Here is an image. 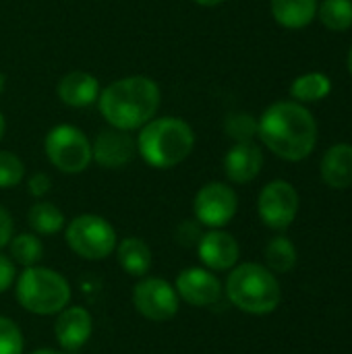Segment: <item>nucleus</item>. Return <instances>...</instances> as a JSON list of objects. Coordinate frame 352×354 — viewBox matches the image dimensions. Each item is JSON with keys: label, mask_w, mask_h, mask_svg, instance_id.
Masks as SVG:
<instances>
[{"label": "nucleus", "mask_w": 352, "mask_h": 354, "mask_svg": "<svg viewBox=\"0 0 352 354\" xmlns=\"http://www.w3.org/2000/svg\"><path fill=\"white\" fill-rule=\"evenodd\" d=\"M297 266V247L286 236H274L266 247V268L274 274H288Z\"/></svg>", "instance_id": "5701e85b"}, {"label": "nucleus", "mask_w": 352, "mask_h": 354, "mask_svg": "<svg viewBox=\"0 0 352 354\" xmlns=\"http://www.w3.org/2000/svg\"><path fill=\"white\" fill-rule=\"evenodd\" d=\"M162 104L160 85L145 75H129L108 83L98 97L104 120L120 131H137L156 118Z\"/></svg>", "instance_id": "f03ea898"}, {"label": "nucleus", "mask_w": 352, "mask_h": 354, "mask_svg": "<svg viewBox=\"0 0 352 354\" xmlns=\"http://www.w3.org/2000/svg\"><path fill=\"white\" fill-rule=\"evenodd\" d=\"M261 143L282 160L301 162L317 143L313 114L297 102H276L259 118Z\"/></svg>", "instance_id": "f257e3e1"}, {"label": "nucleus", "mask_w": 352, "mask_h": 354, "mask_svg": "<svg viewBox=\"0 0 352 354\" xmlns=\"http://www.w3.org/2000/svg\"><path fill=\"white\" fill-rule=\"evenodd\" d=\"M272 17L286 29L307 27L317 15V0H272Z\"/></svg>", "instance_id": "6ab92c4d"}, {"label": "nucleus", "mask_w": 352, "mask_h": 354, "mask_svg": "<svg viewBox=\"0 0 352 354\" xmlns=\"http://www.w3.org/2000/svg\"><path fill=\"white\" fill-rule=\"evenodd\" d=\"M133 305L139 315L149 322L164 324L176 317L180 309V299L174 284L164 278L143 276L133 288Z\"/></svg>", "instance_id": "6e6552de"}, {"label": "nucleus", "mask_w": 352, "mask_h": 354, "mask_svg": "<svg viewBox=\"0 0 352 354\" xmlns=\"http://www.w3.org/2000/svg\"><path fill=\"white\" fill-rule=\"evenodd\" d=\"M317 15L328 29L344 31L352 25V0H324Z\"/></svg>", "instance_id": "b1692460"}, {"label": "nucleus", "mask_w": 352, "mask_h": 354, "mask_svg": "<svg viewBox=\"0 0 352 354\" xmlns=\"http://www.w3.org/2000/svg\"><path fill=\"white\" fill-rule=\"evenodd\" d=\"M8 249H10V259L15 261V266L21 268L37 266L44 259V245L33 232H21L17 236L12 234Z\"/></svg>", "instance_id": "4be33fe9"}, {"label": "nucleus", "mask_w": 352, "mask_h": 354, "mask_svg": "<svg viewBox=\"0 0 352 354\" xmlns=\"http://www.w3.org/2000/svg\"><path fill=\"white\" fill-rule=\"evenodd\" d=\"M116 259L124 274L133 278H143L149 274L154 266V253L149 245L139 236H127L116 245Z\"/></svg>", "instance_id": "a211bd4d"}, {"label": "nucleus", "mask_w": 352, "mask_h": 354, "mask_svg": "<svg viewBox=\"0 0 352 354\" xmlns=\"http://www.w3.org/2000/svg\"><path fill=\"white\" fill-rule=\"evenodd\" d=\"M261 222L272 230H286L299 214V193L286 180L268 183L257 199Z\"/></svg>", "instance_id": "9d476101"}, {"label": "nucleus", "mask_w": 352, "mask_h": 354, "mask_svg": "<svg viewBox=\"0 0 352 354\" xmlns=\"http://www.w3.org/2000/svg\"><path fill=\"white\" fill-rule=\"evenodd\" d=\"M15 297L27 313L50 317L68 307L73 292L68 280L60 272L44 266H31L23 268L15 280Z\"/></svg>", "instance_id": "39448f33"}, {"label": "nucleus", "mask_w": 352, "mask_h": 354, "mask_svg": "<svg viewBox=\"0 0 352 354\" xmlns=\"http://www.w3.org/2000/svg\"><path fill=\"white\" fill-rule=\"evenodd\" d=\"M195 147V133L189 122L176 116L151 118L137 135V153L158 170L183 164Z\"/></svg>", "instance_id": "7ed1b4c3"}, {"label": "nucleus", "mask_w": 352, "mask_h": 354, "mask_svg": "<svg viewBox=\"0 0 352 354\" xmlns=\"http://www.w3.org/2000/svg\"><path fill=\"white\" fill-rule=\"evenodd\" d=\"M322 178L332 189H349L352 185V145L336 143L322 160Z\"/></svg>", "instance_id": "f3484780"}, {"label": "nucleus", "mask_w": 352, "mask_h": 354, "mask_svg": "<svg viewBox=\"0 0 352 354\" xmlns=\"http://www.w3.org/2000/svg\"><path fill=\"white\" fill-rule=\"evenodd\" d=\"M135 153H137V141L131 137L129 131L108 127L100 131L91 141L93 162L106 170H118L129 166Z\"/></svg>", "instance_id": "f8f14e48"}, {"label": "nucleus", "mask_w": 352, "mask_h": 354, "mask_svg": "<svg viewBox=\"0 0 352 354\" xmlns=\"http://www.w3.org/2000/svg\"><path fill=\"white\" fill-rule=\"evenodd\" d=\"M257 129H259V120L249 112H232L224 120V131L234 143L253 141L257 137Z\"/></svg>", "instance_id": "393cba45"}, {"label": "nucleus", "mask_w": 352, "mask_h": 354, "mask_svg": "<svg viewBox=\"0 0 352 354\" xmlns=\"http://www.w3.org/2000/svg\"><path fill=\"white\" fill-rule=\"evenodd\" d=\"M64 228V241L68 249L85 261H102L116 251V230L98 214H81Z\"/></svg>", "instance_id": "423d86ee"}, {"label": "nucleus", "mask_w": 352, "mask_h": 354, "mask_svg": "<svg viewBox=\"0 0 352 354\" xmlns=\"http://www.w3.org/2000/svg\"><path fill=\"white\" fill-rule=\"evenodd\" d=\"M93 334V317L85 307H64L54 322V338L64 353L83 348Z\"/></svg>", "instance_id": "4468645a"}, {"label": "nucleus", "mask_w": 352, "mask_h": 354, "mask_svg": "<svg viewBox=\"0 0 352 354\" xmlns=\"http://www.w3.org/2000/svg\"><path fill=\"white\" fill-rule=\"evenodd\" d=\"M25 176L23 160L6 149H0V189H15Z\"/></svg>", "instance_id": "a878e982"}, {"label": "nucleus", "mask_w": 352, "mask_h": 354, "mask_svg": "<svg viewBox=\"0 0 352 354\" xmlns=\"http://www.w3.org/2000/svg\"><path fill=\"white\" fill-rule=\"evenodd\" d=\"M195 247L199 261L212 272H230L239 263V243L230 232L222 228H210L205 234H201Z\"/></svg>", "instance_id": "ddd939ff"}, {"label": "nucleus", "mask_w": 352, "mask_h": 354, "mask_svg": "<svg viewBox=\"0 0 352 354\" xmlns=\"http://www.w3.org/2000/svg\"><path fill=\"white\" fill-rule=\"evenodd\" d=\"M17 280V266L10 257L0 253V295L6 292Z\"/></svg>", "instance_id": "c85d7f7f"}, {"label": "nucleus", "mask_w": 352, "mask_h": 354, "mask_svg": "<svg viewBox=\"0 0 352 354\" xmlns=\"http://www.w3.org/2000/svg\"><path fill=\"white\" fill-rule=\"evenodd\" d=\"M25 338L21 328L10 319L0 315V354H23Z\"/></svg>", "instance_id": "bb28decb"}, {"label": "nucleus", "mask_w": 352, "mask_h": 354, "mask_svg": "<svg viewBox=\"0 0 352 354\" xmlns=\"http://www.w3.org/2000/svg\"><path fill=\"white\" fill-rule=\"evenodd\" d=\"M199 222H183L176 230V241L180 245H197V241L201 239V232H199Z\"/></svg>", "instance_id": "c756f323"}, {"label": "nucleus", "mask_w": 352, "mask_h": 354, "mask_svg": "<svg viewBox=\"0 0 352 354\" xmlns=\"http://www.w3.org/2000/svg\"><path fill=\"white\" fill-rule=\"evenodd\" d=\"M27 224L33 230V234L50 236V234H58L60 230H64L66 218L62 209L54 205L52 201H37L27 212Z\"/></svg>", "instance_id": "aec40b11"}, {"label": "nucleus", "mask_w": 352, "mask_h": 354, "mask_svg": "<svg viewBox=\"0 0 352 354\" xmlns=\"http://www.w3.org/2000/svg\"><path fill=\"white\" fill-rule=\"evenodd\" d=\"M263 168V153L255 141L234 143L224 156V172L230 183L247 185L259 176Z\"/></svg>", "instance_id": "2eb2a0df"}, {"label": "nucleus", "mask_w": 352, "mask_h": 354, "mask_svg": "<svg viewBox=\"0 0 352 354\" xmlns=\"http://www.w3.org/2000/svg\"><path fill=\"white\" fill-rule=\"evenodd\" d=\"M100 91L102 85L98 77L85 71H71L56 85V93L60 102L71 108H87L91 104H98Z\"/></svg>", "instance_id": "dca6fc26"}, {"label": "nucleus", "mask_w": 352, "mask_h": 354, "mask_svg": "<svg viewBox=\"0 0 352 354\" xmlns=\"http://www.w3.org/2000/svg\"><path fill=\"white\" fill-rule=\"evenodd\" d=\"M50 189H52V178L46 172H35L27 180V191L35 199H44L50 193Z\"/></svg>", "instance_id": "cd10ccee"}, {"label": "nucleus", "mask_w": 352, "mask_h": 354, "mask_svg": "<svg viewBox=\"0 0 352 354\" xmlns=\"http://www.w3.org/2000/svg\"><path fill=\"white\" fill-rule=\"evenodd\" d=\"M332 91V81L324 73H307L293 81L290 93L299 102H319Z\"/></svg>", "instance_id": "412c9836"}, {"label": "nucleus", "mask_w": 352, "mask_h": 354, "mask_svg": "<svg viewBox=\"0 0 352 354\" xmlns=\"http://www.w3.org/2000/svg\"><path fill=\"white\" fill-rule=\"evenodd\" d=\"M4 83H6V77H4L2 71H0V93H2V89H4Z\"/></svg>", "instance_id": "f704fd0d"}, {"label": "nucleus", "mask_w": 352, "mask_h": 354, "mask_svg": "<svg viewBox=\"0 0 352 354\" xmlns=\"http://www.w3.org/2000/svg\"><path fill=\"white\" fill-rule=\"evenodd\" d=\"M224 292L239 311L249 315H270L282 301L276 274L261 263L234 266L226 278Z\"/></svg>", "instance_id": "20e7f679"}, {"label": "nucleus", "mask_w": 352, "mask_h": 354, "mask_svg": "<svg viewBox=\"0 0 352 354\" xmlns=\"http://www.w3.org/2000/svg\"><path fill=\"white\" fill-rule=\"evenodd\" d=\"M193 2L199 4V6H218V4H222L226 0H193Z\"/></svg>", "instance_id": "2f4dec72"}, {"label": "nucleus", "mask_w": 352, "mask_h": 354, "mask_svg": "<svg viewBox=\"0 0 352 354\" xmlns=\"http://www.w3.org/2000/svg\"><path fill=\"white\" fill-rule=\"evenodd\" d=\"M4 131H6V120H4V114L0 112V141L4 137Z\"/></svg>", "instance_id": "72a5a7b5"}, {"label": "nucleus", "mask_w": 352, "mask_h": 354, "mask_svg": "<svg viewBox=\"0 0 352 354\" xmlns=\"http://www.w3.org/2000/svg\"><path fill=\"white\" fill-rule=\"evenodd\" d=\"M349 71L352 73V48H351V52H349Z\"/></svg>", "instance_id": "c9c22d12"}, {"label": "nucleus", "mask_w": 352, "mask_h": 354, "mask_svg": "<svg viewBox=\"0 0 352 354\" xmlns=\"http://www.w3.org/2000/svg\"><path fill=\"white\" fill-rule=\"evenodd\" d=\"M12 230H15V224H12V218L10 214L0 205V249L6 247L12 239Z\"/></svg>", "instance_id": "7c9ffc66"}, {"label": "nucleus", "mask_w": 352, "mask_h": 354, "mask_svg": "<svg viewBox=\"0 0 352 354\" xmlns=\"http://www.w3.org/2000/svg\"><path fill=\"white\" fill-rule=\"evenodd\" d=\"M29 354H66V353H60V351H54V348H37V351H33V353Z\"/></svg>", "instance_id": "473e14b6"}, {"label": "nucleus", "mask_w": 352, "mask_h": 354, "mask_svg": "<svg viewBox=\"0 0 352 354\" xmlns=\"http://www.w3.org/2000/svg\"><path fill=\"white\" fill-rule=\"evenodd\" d=\"M176 295L191 307H212L216 305L222 295V282L218 276L207 268H187L176 276L174 282Z\"/></svg>", "instance_id": "9b49d317"}, {"label": "nucleus", "mask_w": 352, "mask_h": 354, "mask_svg": "<svg viewBox=\"0 0 352 354\" xmlns=\"http://www.w3.org/2000/svg\"><path fill=\"white\" fill-rule=\"evenodd\" d=\"M48 162L62 174H81L93 162L89 137L73 124H56L44 139Z\"/></svg>", "instance_id": "0eeeda50"}, {"label": "nucleus", "mask_w": 352, "mask_h": 354, "mask_svg": "<svg viewBox=\"0 0 352 354\" xmlns=\"http://www.w3.org/2000/svg\"><path fill=\"white\" fill-rule=\"evenodd\" d=\"M239 209V197L234 189L226 183H207L203 185L193 199V214L201 226L224 228L232 222Z\"/></svg>", "instance_id": "1a4fd4ad"}]
</instances>
